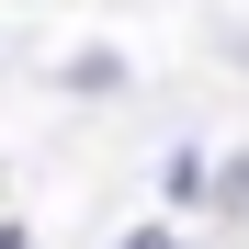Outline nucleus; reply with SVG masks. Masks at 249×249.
<instances>
[{
    "instance_id": "1",
    "label": "nucleus",
    "mask_w": 249,
    "mask_h": 249,
    "mask_svg": "<svg viewBox=\"0 0 249 249\" xmlns=\"http://www.w3.org/2000/svg\"><path fill=\"white\" fill-rule=\"evenodd\" d=\"M215 204H227V215L249 227V159H227V181H215Z\"/></svg>"
},
{
    "instance_id": "2",
    "label": "nucleus",
    "mask_w": 249,
    "mask_h": 249,
    "mask_svg": "<svg viewBox=\"0 0 249 249\" xmlns=\"http://www.w3.org/2000/svg\"><path fill=\"white\" fill-rule=\"evenodd\" d=\"M124 249H170V238H159V227H136V238H124Z\"/></svg>"
},
{
    "instance_id": "3",
    "label": "nucleus",
    "mask_w": 249,
    "mask_h": 249,
    "mask_svg": "<svg viewBox=\"0 0 249 249\" xmlns=\"http://www.w3.org/2000/svg\"><path fill=\"white\" fill-rule=\"evenodd\" d=\"M238 57H249V34H238Z\"/></svg>"
}]
</instances>
